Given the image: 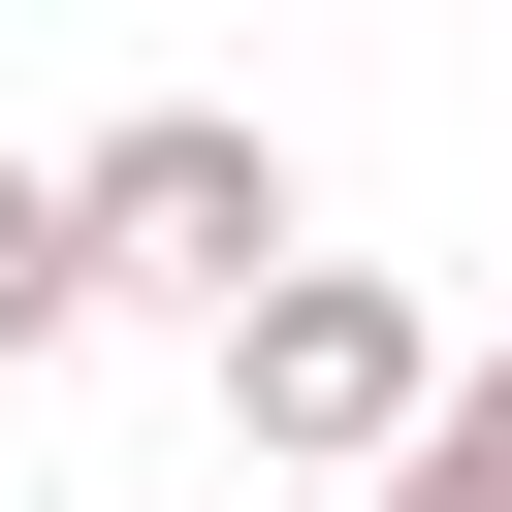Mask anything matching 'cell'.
Returning a JSON list of instances; mask_svg holds the SVG:
<instances>
[{"instance_id":"obj_4","label":"cell","mask_w":512,"mask_h":512,"mask_svg":"<svg viewBox=\"0 0 512 512\" xmlns=\"http://www.w3.org/2000/svg\"><path fill=\"white\" fill-rule=\"evenodd\" d=\"M384 512H512V352H448V416L384 448Z\"/></svg>"},{"instance_id":"obj_3","label":"cell","mask_w":512,"mask_h":512,"mask_svg":"<svg viewBox=\"0 0 512 512\" xmlns=\"http://www.w3.org/2000/svg\"><path fill=\"white\" fill-rule=\"evenodd\" d=\"M64 320H96V224H64V160H0V384H32Z\"/></svg>"},{"instance_id":"obj_2","label":"cell","mask_w":512,"mask_h":512,"mask_svg":"<svg viewBox=\"0 0 512 512\" xmlns=\"http://www.w3.org/2000/svg\"><path fill=\"white\" fill-rule=\"evenodd\" d=\"M448 416V320L384 288V256H288L256 320H224V448H288V480H384Z\"/></svg>"},{"instance_id":"obj_1","label":"cell","mask_w":512,"mask_h":512,"mask_svg":"<svg viewBox=\"0 0 512 512\" xmlns=\"http://www.w3.org/2000/svg\"><path fill=\"white\" fill-rule=\"evenodd\" d=\"M64 224H96V288H192V320H256V288L320 256L288 128H224V96H128V128L64 160Z\"/></svg>"}]
</instances>
